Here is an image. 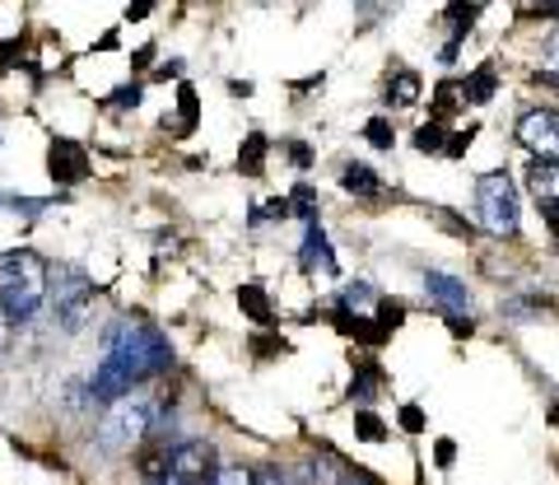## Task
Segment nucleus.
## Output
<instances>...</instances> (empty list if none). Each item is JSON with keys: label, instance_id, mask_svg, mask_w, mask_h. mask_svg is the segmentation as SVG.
<instances>
[{"label": "nucleus", "instance_id": "3", "mask_svg": "<svg viewBox=\"0 0 559 485\" xmlns=\"http://www.w3.org/2000/svg\"><path fill=\"white\" fill-rule=\"evenodd\" d=\"M47 289H51V318H57L61 332H84V327H90V314H94L90 275H84L80 267H57Z\"/></svg>", "mask_w": 559, "mask_h": 485}, {"label": "nucleus", "instance_id": "31", "mask_svg": "<svg viewBox=\"0 0 559 485\" xmlns=\"http://www.w3.org/2000/svg\"><path fill=\"white\" fill-rule=\"evenodd\" d=\"M452 458H457V443L443 439V443H439V466H452Z\"/></svg>", "mask_w": 559, "mask_h": 485}, {"label": "nucleus", "instance_id": "20", "mask_svg": "<svg viewBox=\"0 0 559 485\" xmlns=\"http://www.w3.org/2000/svg\"><path fill=\"white\" fill-rule=\"evenodd\" d=\"M178 108H182V131H191L197 127V90H191V84L178 90Z\"/></svg>", "mask_w": 559, "mask_h": 485}, {"label": "nucleus", "instance_id": "13", "mask_svg": "<svg viewBox=\"0 0 559 485\" xmlns=\"http://www.w3.org/2000/svg\"><path fill=\"white\" fill-rule=\"evenodd\" d=\"M388 98L396 103V108H411V103L419 98V75L415 71H396V80L388 84Z\"/></svg>", "mask_w": 559, "mask_h": 485}, {"label": "nucleus", "instance_id": "10", "mask_svg": "<svg viewBox=\"0 0 559 485\" xmlns=\"http://www.w3.org/2000/svg\"><path fill=\"white\" fill-rule=\"evenodd\" d=\"M304 267L308 271H326V275H336V257H331V248H326V238H322V229L312 224L308 229V238H304Z\"/></svg>", "mask_w": 559, "mask_h": 485}, {"label": "nucleus", "instance_id": "7", "mask_svg": "<svg viewBox=\"0 0 559 485\" xmlns=\"http://www.w3.org/2000/svg\"><path fill=\"white\" fill-rule=\"evenodd\" d=\"M168 481L173 485H197V481H215V448L205 439H187L168 453Z\"/></svg>", "mask_w": 559, "mask_h": 485}, {"label": "nucleus", "instance_id": "26", "mask_svg": "<svg viewBox=\"0 0 559 485\" xmlns=\"http://www.w3.org/2000/svg\"><path fill=\"white\" fill-rule=\"evenodd\" d=\"M540 215H546V224L559 234V197H540Z\"/></svg>", "mask_w": 559, "mask_h": 485}, {"label": "nucleus", "instance_id": "25", "mask_svg": "<svg viewBox=\"0 0 559 485\" xmlns=\"http://www.w3.org/2000/svg\"><path fill=\"white\" fill-rule=\"evenodd\" d=\"M252 351H257V355H266V359H271V355H285V341H271V336H257V341H252Z\"/></svg>", "mask_w": 559, "mask_h": 485}, {"label": "nucleus", "instance_id": "17", "mask_svg": "<svg viewBox=\"0 0 559 485\" xmlns=\"http://www.w3.org/2000/svg\"><path fill=\"white\" fill-rule=\"evenodd\" d=\"M238 304L248 308V314H252L257 322H271V304H266V294H261L257 285H248V289H242V294H238Z\"/></svg>", "mask_w": 559, "mask_h": 485}, {"label": "nucleus", "instance_id": "12", "mask_svg": "<svg viewBox=\"0 0 559 485\" xmlns=\"http://www.w3.org/2000/svg\"><path fill=\"white\" fill-rule=\"evenodd\" d=\"M373 289L364 285V281H355V285H345L341 289V314H355V318H369L373 314Z\"/></svg>", "mask_w": 559, "mask_h": 485}, {"label": "nucleus", "instance_id": "22", "mask_svg": "<svg viewBox=\"0 0 559 485\" xmlns=\"http://www.w3.org/2000/svg\"><path fill=\"white\" fill-rule=\"evenodd\" d=\"M540 66H546L550 75H559V28L550 33L546 43H540Z\"/></svg>", "mask_w": 559, "mask_h": 485}, {"label": "nucleus", "instance_id": "15", "mask_svg": "<svg viewBox=\"0 0 559 485\" xmlns=\"http://www.w3.org/2000/svg\"><path fill=\"white\" fill-rule=\"evenodd\" d=\"M261 164H266V135H248V145H242V154H238V168L242 173H261Z\"/></svg>", "mask_w": 559, "mask_h": 485}, {"label": "nucleus", "instance_id": "9", "mask_svg": "<svg viewBox=\"0 0 559 485\" xmlns=\"http://www.w3.org/2000/svg\"><path fill=\"white\" fill-rule=\"evenodd\" d=\"M47 164H51V178H57V182L90 178V154H84V145H75V141H51Z\"/></svg>", "mask_w": 559, "mask_h": 485}, {"label": "nucleus", "instance_id": "23", "mask_svg": "<svg viewBox=\"0 0 559 485\" xmlns=\"http://www.w3.org/2000/svg\"><path fill=\"white\" fill-rule=\"evenodd\" d=\"M401 429H406V435H419V429H425V411H419V406H401Z\"/></svg>", "mask_w": 559, "mask_h": 485}, {"label": "nucleus", "instance_id": "6", "mask_svg": "<svg viewBox=\"0 0 559 485\" xmlns=\"http://www.w3.org/2000/svg\"><path fill=\"white\" fill-rule=\"evenodd\" d=\"M518 145L532 150L536 159L559 164V108H532L518 117Z\"/></svg>", "mask_w": 559, "mask_h": 485}, {"label": "nucleus", "instance_id": "18", "mask_svg": "<svg viewBox=\"0 0 559 485\" xmlns=\"http://www.w3.org/2000/svg\"><path fill=\"white\" fill-rule=\"evenodd\" d=\"M364 135H369V145H378V150H392L396 145V131H392L388 117H373L369 127H364Z\"/></svg>", "mask_w": 559, "mask_h": 485}, {"label": "nucleus", "instance_id": "28", "mask_svg": "<svg viewBox=\"0 0 559 485\" xmlns=\"http://www.w3.org/2000/svg\"><path fill=\"white\" fill-rule=\"evenodd\" d=\"M252 481H289V472H285V466H275V462H266V466H261V472H252Z\"/></svg>", "mask_w": 559, "mask_h": 485}, {"label": "nucleus", "instance_id": "21", "mask_svg": "<svg viewBox=\"0 0 559 485\" xmlns=\"http://www.w3.org/2000/svg\"><path fill=\"white\" fill-rule=\"evenodd\" d=\"M415 145H419V150H425V154H429V150H443L448 141H443V127H439V121H429V127H419V135H415Z\"/></svg>", "mask_w": 559, "mask_h": 485}, {"label": "nucleus", "instance_id": "29", "mask_svg": "<svg viewBox=\"0 0 559 485\" xmlns=\"http://www.w3.org/2000/svg\"><path fill=\"white\" fill-rule=\"evenodd\" d=\"M457 94H462L457 84H439V113H448L452 103H457Z\"/></svg>", "mask_w": 559, "mask_h": 485}, {"label": "nucleus", "instance_id": "16", "mask_svg": "<svg viewBox=\"0 0 559 485\" xmlns=\"http://www.w3.org/2000/svg\"><path fill=\"white\" fill-rule=\"evenodd\" d=\"M462 94H466V98H476V103H485L489 94H495V66H480V71L462 84Z\"/></svg>", "mask_w": 559, "mask_h": 485}, {"label": "nucleus", "instance_id": "5", "mask_svg": "<svg viewBox=\"0 0 559 485\" xmlns=\"http://www.w3.org/2000/svg\"><path fill=\"white\" fill-rule=\"evenodd\" d=\"M476 205H480V224L495 238H513L518 234V187L509 173H485V178L476 182Z\"/></svg>", "mask_w": 559, "mask_h": 485}, {"label": "nucleus", "instance_id": "1", "mask_svg": "<svg viewBox=\"0 0 559 485\" xmlns=\"http://www.w3.org/2000/svg\"><path fill=\"white\" fill-rule=\"evenodd\" d=\"M103 355H108L131 383H145V378H159L173 364V345L164 341L159 327H150L145 318H121L108 341H103Z\"/></svg>", "mask_w": 559, "mask_h": 485}, {"label": "nucleus", "instance_id": "27", "mask_svg": "<svg viewBox=\"0 0 559 485\" xmlns=\"http://www.w3.org/2000/svg\"><path fill=\"white\" fill-rule=\"evenodd\" d=\"M112 103H117V108H135V103H140V84H121Z\"/></svg>", "mask_w": 559, "mask_h": 485}, {"label": "nucleus", "instance_id": "19", "mask_svg": "<svg viewBox=\"0 0 559 485\" xmlns=\"http://www.w3.org/2000/svg\"><path fill=\"white\" fill-rule=\"evenodd\" d=\"M355 425H359V439H369V443H382V439H388V425H382L378 415H369V411H364Z\"/></svg>", "mask_w": 559, "mask_h": 485}, {"label": "nucleus", "instance_id": "11", "mask_svg": "<svg viewBox=\"0 0 559 485\" xmlns=\"http://www.w3.org/2000/svg\"><path fill=\"white\" fill-rule=\"evenodd\" d=\"M341 187H345V192H355V197H378V192H382L378 173H373L369 164H345Z\"/></svg>", "mask_w": 559, "mask_h": 485}, {"label": "nucleus", "instance_id": "32", "mask_svg": "<svg viewBox=\"0 0 559 485\" xmlns=\"http://www.w3.org/2000/svg\"><path fill=\"white\" fill-rule=\"evenodd\" d=\"M154 10V0H135V5L127 10V20H145V14Z\"/></svg>", "mask_w": 559, "mask_h": 485}, {"label": "nucleus", "instance_id": "2", "mask_svg": "<svg viewBox=\"0 0 559 485\" xmlns=\"http://www.w3.org/2000/svg\"><path fill=\"white\" fill-rule=\"evenodd\" d=\"M47 281L51 267L38 252H10L0 257V308L10 314V322H28L47 299Z\"/></svg>", "mask_w": 559, "mask_h": 485}, {"label": "nucleus", "instance_id": "4", "mask_svg": "<svg viewBox=\"0 0 559 485\" xmlns=\"http://www.w3.org/2000/svg\"><path fill=\"white\" fill-rule=\"evenodd\" d=\"M150 435H154V406L127 392V397H117L108 421L98 425V448L103 453H131V448Z\"/></svg>", "mask_w": 559, "mask_h": 485}, {"label": "nucleus", "instance_id": "8", "mask_svg": "<svg viewBox=\"0 0 559 485\" xmlns=\"http://www.w3.org/2000/svg\"><path fill=\"white\" fill-rule=\"evenodd\" d=\"M425 294L443 308L448 318H471V294H466V285H462V281H452V275L429 271V275H425Z\"/></svg>", "mask_w": 559, "mask_h": 485}, {"label": "nucleus", "instance_id": "24", "mask_svg": "<svg viewBox=\"0 0 559 485\" xmlns=\"http://www.w3.org/2000/svg\"><path fill=\"white\" fill-rule=\"evenodd\" d=\"M471 141H476V127H466V131H457V135H452V141H448L443 150H448V154H466V145H471Z\"/></svg>", "mask_w": 559, "mask_h": 485}, {"label": "nucleus", "instance_id": "14", "mask_svg": "<svg viewBox=\"0 0 559 485\" xmlns=\"http://www.w3.org/2000/svg\"><path fill=\"white\" fill-rule=\"evenodd\" d=\"M140 476H150V481H168V448H164V443H154L150 453H140Z\"/></svg>", "mask_w": 559, "mask_h": 485}, {"label": "nucleus", "instance_id": "30", "mask_svg": "<svg viewBox=\"0 0 559 485\" xmlns=\"http://www.w3.org/2000/svg\"><path fill=\"white\" fill-rule=\"evenodd\" d=\"M540 14H546V20H559V0H536L532 20H540Z\"/></svg>", "mask_w": 559, "mask_h": 485}, {"label": "nucleus", "instance_id": "33", "mask_svg": "<svg viewBox=\"0 0 559 485\" xmlns=\"http://www.w3.org/2000/svg\"><path fill=\"white\" fill-rule=\"evenodd\" d=\"M5 336H10V314L0 308V351H5Z\"/></svg>", "mask_w": 559, "mask_h": 485}]
</instances>
